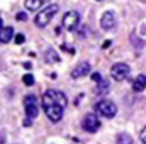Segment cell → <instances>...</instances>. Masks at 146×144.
Instances as JSON below:
<instances>
[{
  "mask_svg": "<svg viewBox=\"0 0 146 144\" xmlns=\"http://www.w3.org/2000/svg\"><path fill=\"white\" fill-rule=\"evenodd\" d=\"M44 58H46V61H48V63H58V61H60V56H58L53 49H48V51H46V54H44Z\"/></svg>",
  "mask_w": 146,
  "mask_h": 144,
  "instance_id": "13",
  "label": "cell"
},
{
  "mask_svg": "<svg viewBox=\"0 0 146 144\" xmlns=\"http://www.w3.org/2000/svg\"><path fill=\"white\" fill-rule=\"evenodd\" d=\"M92 78H94L95 81H100V80H102V76H100L99 73H94V75H92Z\"/></svg>",
  "mask_w": 146,
  "mask_h": 144,
  "instance_id": "21",
  "label": "cell"
},
{
  "mask_svg": "<svg viewBox=\"0 0 146 144\" xmlns=\"http://www.w3.org/2000/svg\"><path fill=\"white\" fill-rule=\"evenodd\" d=\"M66 104H68L66 95L58 92V90H46L44 95H42V108H44L48 119L53 120V122L61 120Z\"/></svg>",
  "mask_w": 146,
  "mask_h": 144,
  "instance_id": "1",
  "label": "cell"
},
{
  "mask_svg": "<svg viewBox=\"0 0 146 144\" xmlns=\"http://www.w3.org/2000/svg\"><path fill=\"white\" fill-rule=\"evenodd\" d=\"M24 5L27 10H37L41 5H44V0H26Z\"/></svg>",
  "mask_w": 146,
  "mask_h": 144,
  "instance_id": "12",
  "label": "cell"
},
{
  "mask_svg": "<svg viewBox=\"0 0 146 144\" xmlns=\"http://www.w3.org/2000/svg\"><path fill=\"white\" fill-rule=\"evenodd\" d=\"M107 90H109V83H107V81L102 78V80L99 81V88H97V93H106Z\"/></svg>",
  "mask_w": 146,
  "mask_h": 144,
  "instance_id": "15",
  "label": "cell"
},
{
  "mask_svg": "<svg viewBox=\"0 0 146 144\" xmlns=\"http://www.w3.org/2000/svg\"><path fill=\"white\" fill-rule=\"evenodd\" d=\"M24 41H26V37L22 36V34H17V36H15V42H17V44H22Z\"/></svg>",
  "mask_w": 146,
  "mask_h": 144,
  "instance_id": "20",
  "label": "cell"
},
{
  "mask_svg": "<svg viewBox=\"0 0 146 144\" xmlns=\"http://www.w3.org/2000/svg\"><path fill=\"white\" fill-rule=\"evenodd\" d=\"M139 139H141V143L146 144V126L141 129V132H139Z\"/></svg>",
  "mask_w": 146,
  "mask_h": 144,
  "instance_id": "18",
  "label": "cell"
},
{
  "mask_svg": "<svg viewBox=\"0 0 146 144\" xmlns=\"http://www.w3.org/2000/svg\"><path fill=\"white\" fill-rule=\"evenodd\" d=\"M129 66L126 63H115L112 68H110V76L115 80V81H124L127 76H129Z\"/></svg>",
  "mask_w": 146,
  "mask_h": 144,
  "instance_id": "4",
  "label": "cell"
},
{
  "mask_svg": "<svg viewBox=\"0 0 146 144\" xmlns=\"http://www.w3.org/2000/svg\"><path fill=\"white\" fill-rule=\"evenodd\" d=\"M58 5L56 3H53V5H46V9H42L39 14L36 15V19H34V22H36L37 27H44L51 19H53V15L58 12Z\"/></svg>",
  "mask_w": 146,
  "mask_h": 144,
  "instance_id": "2",
  "label": "cell"
},
{
  "mask_svg": "<svg viewBox=\"0 0 146 144\" xmlns=\"http://www.w3.org/2000/svg\"><path fill=\"white\" fill-rule=\"evenodd\" d=\"M15 19L21 20V22H24V20H27V14H26V12H19V14L15 15Z\"/></svg>",
  "mask_w": 146,
  "mask_h": 144,
  "instance_id": "17",
  "label": "cell"
},
{
  "mask_svg": "<svg viewBox=\"0 0 146 144\" xmlns=\"http://www.w3.org/2000/svg\"><path fill=\"white\" fill-rule=\"evenodd\" d=\"M22 81H24L26 85H29V87H31V85H34V76L27 73V75H24V78H22Z\"/></svg>",
  "mask_w": 146,
  "mask_h": 144,
  "instance_id": "16",
  "label": "cell"
},
{
  "mask_svg": "<svg viewBox=\"0 0 146 144\" xmlns=\"http://www.w3.org/2000/svg\"><path fill=\"white\" fill-rule=\"evenodd\" d=\"M146 88V75H139L134 81H133V90L134 92H143Z\"/></svg>",
  "mask_w": 146,
  "mask_h": 144,
  "instance_id": "10",
  "label": "cell"
},
{
  "mask_svg": "<svg viewBox=\"0 0 146 144\" xmlns=\"http://www.w3.org/2000/svg\"><path fill=\"white\" fill-rule=\"evenodd\" d=\"M95 114H99V115H102L106 119H112L117 114V107L110 100H100V102L95 104Z\"/></svg>",
  "mask_w": 146,
  "mask_h": 144,
  "instance_id": "3",
  "label": "cell"
},
{
  "mask_svg": "<svg viewBox=\"0 0 146 144\" xmlns=\"http://www.w3.org/2000/svg\"><path fill=\"white\" fill-rule=\"evenodd\" d=\"M3 141H5V137H3V136L0 134V144H3Z\"/></svg>",
  "mask_w": 146,
  "mask_h": 144,
  "instance_id": "23",
  "label": "cell"
},
{
  "mask_svg": "<svg viewBox=\"0 0 146 144\" xmlns=\"http://www.w3.org/2000/svg\"><path fill=\"white\" fill-rule=\"evenodd\" d=\"M82 127H83L87 132H97L99 127H100V120H99L97 114H87V115L83 117Z\"/></svg>",
  "mask_w": 146,
  "mask_h": 144,
  "instance_id": "5",
  "label": "cell"
},
{
  "mask_svg": "<svg viewBox=\"0 0 146 144\" xmlns=\"http://www.w3.org/2000/svg\"><path fill=\"white\" fill-rule=\"evenodd\" d=\"M110 46V41H106V42H104V46H102V48H104V49H107V48H109Z\"/></svg>",
  "mask_w": 146,
  "mask_h": 144,
  "instance_id": "22",
  "label": "cell"
},
{
  "mask_svg": "<svg viewBox=\"0 0 146 144\" xmlns=\"http://www.w3.org/2000/svg\"><path fill=\"white\" fill-rule=\"evenodd\" d=\"M87 73H90V65H88L87 61H83V63H80L76 68H73L72 76L73 78H82V76H85Z\"/></svg>",
  "mask_w": 146,
  "mask_h": 144,
  "instance_id": "9",
  "label": "cell"
},
{
  "mask_svg": "<svg viewBox=\"0 0 146 144\" xmlns=\"http://www.w3.org/2000/svg\"><path fill=\"white\" fill-rule=\"evenodd\" d=\"M115 15H114V12H106L104 15H102V19H100V26L104 27V29H112L114 26H115Z\"/></svg>",
  "mask_w": 146,
  "mask_h": 144,
  "instance_id": "8",
  "label": "cell"
},
{
  "mask_svg": "<svg viewBox=\"0 0 146 144\" xmlns=\"http://www.w3.org/2000/svg\"><path fill=\"white\" fill-rule=\"evenodd\" d=\"M14 36V29L12 27H5L0 31V42H9Z\"/></svg>",
  "mask_w": 146,
  "mask_h": 144,
  "instance_id": "11",
  "label": "cell"
},
{
  "mask_svg": "<svg viewBox=\"0 0 146 144\" xmlns=\"http://www.w3.org/2000/svg\"><path fill=\"white\" fill-rule=\"evenodd\" d=\"M61 49H63V51H68L70 54H75V49H73V48H70L68 44H61Z\"/></svg>",
  "mask_w": 146,
  "mask_h": 144,
  "instance_id": "19",
  "label": "cell"
},
{
  "mask_svg": "<svg viewBox=\"0 0 146 144\" xmlns=\"http://www.w3.org/2000/svg\"><path fill=\"white\" fill-rule=\"evenodd\" d=\"M24 108H26V114L29 119H36L39 107H37V100L34 95H26L24 97Z\"/></svg>",
  "mask_w": 146,
  "mask_h": 144,
  "instance_id": "7",
  "label": "cell"
},
{
  "mask_svg": "<svg viewBox=\"0 0 146 144\" xmlns=\"http://www.w3.org/2000/svg\"><path fill=\"white\" fill-rule=\"evenodd\" d=\"M117 144H133V139L127 134H119L117 136Z\"/></svg>",
  "mask_w": 146,
  "mask_h": 144,
  "instance_id": "14",
  "label": "cell"
},
{
  "mask_svg": "<svg viewBox=\"0 0 146 144\" xmlns=\"http://www.w3.org/2000/svg\"><path fill=\"white\" fill-rule=\"evenodd\" d=\"M78 24H80V14L76 10H70V12L65 14V17H63V27L66 31H75L78 27Z\"/></svg>",
  "mask_w": 146,
  "mask_h": 144,
  "instance_id": "6",
  "label": "cell"
},
{
  "mask_svg": "<svg viewBox=\"0 0 146 144\" xmlns=\"http://www.w3.org/2000/svg\"><path fill=\"white\" fill-rule=\"evenodd\" d=\"M3 29V22H2V17H0V31Z\"/></svg>",
  "mask_w": 146,
  "mask_h": 144,
  "instance_id": "24",
  "label": "cell"
},
{
  "mask_svg": "<svg viewBox=\"0 0 146 144\" xmlns=\"http://www.w3.org/2000/svg\"><path fill=\"white\" fill-rule=\"evenodd\" d=\"M97 2H102V0H97Z\"/></svg>",
  "mask_w": 146,
  "mask_h": 144,
  "instance_id": "25",
  "label": "cell"
}]
</instances>
